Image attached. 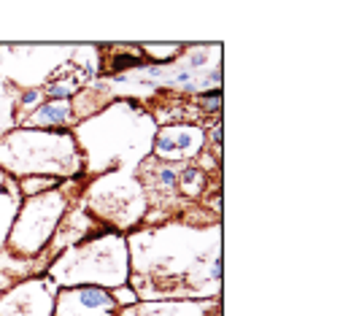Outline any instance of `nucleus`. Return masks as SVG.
Returning <instances> with one entry per match:
<instances>
[{
  "label": "nucleus",
  "mask_w": 351,
  "mask_h": 316,
  "mask_svg": "<svg viewBox=\"0 0 351 316\" xmlns=\"http://www.w3.org/2000/svg\"><path fill=\"white\" fill-rule=\"evenodd\" d=\"M54 316H117V300L103 287L65 289L54 300Z\"/></svg>",
  "instance_id": "f257e3e1"
},
{
  "label": "nucleus",
  "mask_w": 351,
  "mask_h": 316,
  "mask_svg": "<svg viewBox=\"0 0 351 316\" xmlns=\"http://www.w3.org/2000/svg\"><path fill=\"white\" fill-rule=\"evenodd\" d=\"M54 308L51 284L27 281L0 300V316H49Z\"/></svg>",
  "instance_id": "f03ea898"
},
{
  "label": "nucleus",
  "mask_w": 351,
  "mask_h": 316,
  "mask_svg": "<svg viewBox=\"0 0 351 316\" xmlns=\"http://www.w3.org/2000/svg\"><path fill=\"white\" fill-rule=\"evenodd\" d=\"M203 146V133L195 125H176V127H165L157 136V154L160 157H171V160H181V157H192L197 154Z\"/></svg>",
  "instance_id": "7ed1b4c3"
},
{
  "label": "nucleus",
  "mask_w": 351,
  "mask_h": 316,
  "mask_svg": "<svg viewBox=\"0 0 351 316\" xmlns=\"http://www.w3.org/2000/svg\"><path fill=\"white\" fill-rule=\"evenodd\" d=\"M71 119V103L68 100H49L33 117L27 119V127H60Z\"/></svg>",
  "instance_id": "20e7f679"
},
{
  "label": "nucleus",
  "mask_w": 351,
  "mask_h": 316,
  "mask_svg": "<svg viewBox=\"0 0 351 316\" xmlns=\"http://www.w3.org/2000/svg\"><path fill=\"white\" fill-rule=\"evenodd\" d=\"M178 184L186 189V195H197V192L203 189L206 179H203V173H200L197 168H184L181 176H178Z\"/></svg>",
  "instance_id": "39448f33"
},
{
  "label": "nucleus",
  "mask_w": 351,
  "mask_h": 316,
  "mask_svg": "<svg viewBox=\"0 0 351 316\" xmlns=\"http://www.w3.org/2000/svg\"><path fill=\"white\" fill-rule=\"evenodd\" d=\"M46 92L54 95V97H60V100H65L68 95L76 92V84H73V82H51V84L46 87Z\"/></svg>",
  "instance_id": "423d86ee"
},
{
  "label": "nucleus",
  "mask_w": 351,
  "mask_h": 316,
  "mask_svg": "<svg viewBox=\"0 0 351 316\" xmlns=\"http://www.w3.org/2000/svg\"><path fill=\"white\" fill-rule=\"evenodd\" d=\"M57 181L54 179H30L22 184V189H25V195H36V189L41 192V189H49V186H54Z\"/></svg>",
  "instance_id": "0eeeda50"
},
{
  "label": "nucleus",
  "mask_w": 351,
  "mask_h": 316,
  "mask_svg": "<svg viewBox=\"0 0 351 316\" xmlns=\"http://www.w3.org/2000/svg\"><path fill=\"white\" fill-rule=\"evenodd\" d=\"M114 300H117V306H132V303L138 300V295H135L132 289H117Z\"/></svg>",
  "instance_id": "6e6552de"
},
{
  "label": "nucleus",
  "mask_w": 351,
  "mask_h": 316,
  "mask_svg": "<svg viewBox=\"0 0 351 316\" xmlns=\"http://www.w3.org/2000/svg\"><path fill=\"white\" fill-rule=\"evenodd\" d=\"M38 100H41V92L38 90H30V92H25V95H22V106H25V108H36V103H38Z\"/></svg>",
  "instance_id": "1a4fd4ad"
},
{
  "label": "nucleus",
  "mask_w": 351,
  "mask_h": 316,
  "mask_svg": "<svg viewBox=\"0 0 351 316\" xmlns=\"http://www.w3.org/2000/svg\"><path fill=\"white\" fill-rule=\"evenodd\" d=\"M221 278V257L214 260V281H219Z\"/></svg>",
  "instance_id": "9d476101"
}]
</instances>
